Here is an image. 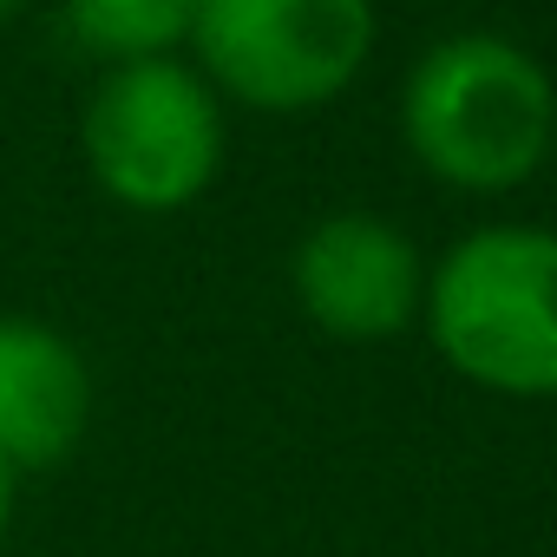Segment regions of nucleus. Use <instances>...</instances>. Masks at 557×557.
<instances>
[{
	"label": "nucleus",
	"mask_w": 557,
	"mask_h": 557,
	"mask_svg": "<svg viewBox=\"0 0 557 557\" xmlns=\"http://www.w3.org/2000/svg\"><path fill=\"white\" fill-rule=\"evenodd\" d=\"M394 125L407 158L453 197H511L557 164V79L524 40L459 27L407 66Z\"/></svg>",
	"instance_id": "1"
},
{
	"label": "nucleus",
	"mask_w": 557,
	"mask_h": 557,
	"mask_svg": "<svg viewBox=\"0 0 557 557\" xmlns=\"http://www.w3.org/2000/svg\"><path fill=\"white\" fill-rule=\"evenodd\" d=\"M92 426V368L79 342L40 315H0V466L53 472Z\"/></svg>",
	"instance_id": "6"
},
{
	"label": "nucleus",
	"mask_w": 557,
	"mask_h": 557,
	"mask_svg": "<svg viewBox=\"0 0 557 557\" xmlns=\"http://www.w3.org/2000/svg\"><path fill=\"white\" fill-rule=\"evenodd\" d=\"M289 296L315 335L342 348H381L420 329L426 256L407 223L381 210H335L296 236Z\"/></svg>",
	"instance_id": "5"
},
{
	"label": "nucleus",
	"mask_w": 557,
	"mask_h": 557,
	"mask_svg": "<svg viewBox=\"0 0 557 557\" xmlns=\"http://www.w3.org/2000/svg\"><path fill=\"white\" fill-rule=\"evenodd\" d=\"M66 40L106 66L177 60L197 27V0H60Z\"/></svg>",
	"instance_id": "7"
},
{
	"label": "nucleus",
	"mask_w": 557,
	"mask_h": 557,
	"mask_svg": "<svg viewBox=\"0 0 557 557\" xmlns=\"http://www.w3.org/2000/svg\"><path fill=\"white\" fill-rule=\"evenodd\" d=\"M420 329L479 394L557 400V230L479 223L426 262Z\"/></svg>",
	"instance_id": "2"
},
{
	"label": "nucleus",
	"mask_w": 557,
	"mask_h": 557,
	"mask_svg": "<svg viewBox=\"0 0 557 557\" xmlns=\"http://www.w3.org/2000/svg\"><path fill=\"white\" fill-rule=\"evenodd\" d=\"M14 511H21V472L0 466V544H8V531H14Z\"/></svg>",
	"instance_id": "8"
},
{
	"label": "nucleus",
	"mask_w": 557,
	"mask_h": 557,
	"mask_svg": "<svg viewBox=\"0 0 557 557\" xmlns=\"http://www.w3.org/2000/svg\"><path fill=\"white\" fill-rule=\"evenodd\" d=\"M381 47L374 0H197L184 60L223 106L302 119L361 86Z\"/></svg>",
	"instance_id": "4"
},
{
	"label": "nucleus",
	"mask_w": 557,
	"mask_h": 557,
	"mask_svg": "<svg viewBox=\"0 0 557 557\" xmlns=\"http://www.w3.org/2000/svg\"><path fill=\"white\" fill-rule=\"evenodd\" d=\"M79 158L132 216L197 210L230 164V106L184 53L106 66L79 106Z\"/></svg>",
	"instance_id": "3"
},
{
	"label": "nucleus",
	"mask_w": 557,
	"mask_h": 557,
	"mask_svg": "<svg viewBox=\"0 0 557 557\" xmlns=\"http://www.w3.org/2000/svg\"><path fill=\"white\" fill-rule=\"evenodd\" d=\"M21 14H27V0H0V34H8V27H14Z\"/></svg>",
	"instance_id": "9"
}]
</instances>
